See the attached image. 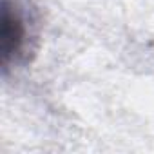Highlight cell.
Here are the masks:
<instances>
[{
	"label": "cell",
	"mask_w": 154,
	"mask_h": 154,
	"mask_svg": "<svg viewBox=\"0 0 154 154\" xmlns=\"http://www.w3.org/2000/svg\"><path fill=\"white\" fill-rule=\"evenodd\" d=\"M2 8V60L4 65H8L9 60L22 51L26 29L17 8L9 4V0H4Z\"/></svg>",
	"instance_id": "obj_1"
}]
</instances>
